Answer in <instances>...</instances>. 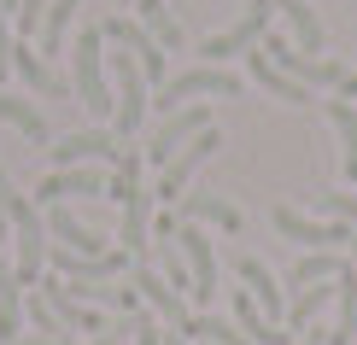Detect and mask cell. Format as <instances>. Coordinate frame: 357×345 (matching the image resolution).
<instances>
[{
    "instance_id": "6da1fadb",
    "label": "cell",
    "mask_w": 357,
    "mask_h": 345,
    "mask_svg": "<svg viewBox=\"0 0 357 345\" xmlns=\"http://www.w3.org/2000/svg\"><path fill=\"white\" fill-rule=\"evenodd\" d=\"M141 164H146V153L141 146H123V158L112 164V187H106V199H117L123 205V217H117V246L129 252V258H141L146 252V229H153V193L141 187Z\"/></svg>"
},
{
    "instance_id": "7a4b0ae2",
    "label": "cell",
    "mask_w": 357,
    "mask_h": 345,
    "mask_svg": "<svg viewBox=\"0 0 357 345\" xmlns=\"http://www.w3.org/2000/svg\"><path fill=\"white\" fill-rule=\"evenodd\" d=\"M106 29H100V18L82 24L77 47H70V88L82 94V112L88 117H112V77H106Z\"/></svg>"
},
{
    "instance_id": "3957f363",
    "label": "cell",
    "mask_w": 357,
    "mask_h": 345,
    "mask_svg": "<svg viewBox=\"0 0 357 345\" xmlns=\"http://www.w3.org/2000/svg\"><path fill=\"white\" fill-rule=\"evenodd\" d=\"M241 94H246V77H234L229 65H188V70H170V77L158 82L153 106L176 112V106H188V100H241Z\"/></svg>"
},
{
    "instance_id": "277c9868",
    "label": "cell",
    "mask_w": 357,
    "mask_h": 345,
    "mask_svg": "<svg viewBox=\"0 0 357 345\" xmlns=\"http://www.w3.org/2000/svg\"><path fill=\"white\" fill-rule=\"evenodd\" d=\"M176 252H182V263H188V298L199 310H211L217 298H222V263H217V240L199 229V222H176Z\"/></svg>"
},
{
    "instance_id": "5b68a950",
    "label": "cell",
    "mask_w": 357,
    "mask_h": 345,
    "mask_svg": "<svg viewBox=\"0 0 357 345\" xmlns=\"http://www.w3.org/2000/svg\"><path fill=\"white\" fill-rule=\"evenodd\" d=\"M146 106H153V82L141 77L135 53L112 59V135L117 141H135V129L146 123Z\"/></svg>"
},
{
    "instance_id": "8992f818",
    "label": "cell",
    "mask_w": 357,
    "mask_h": 345,
    "mask_svg": "<svg viewBox=\"0 0 357 345\" xmlns=\"http://www.w3.org/2000/svg\"><path fill=\"white\" fill-rule=\"evenodd\" d=\"M6 205H12V234H18V287H36V275H41V263H47V217H41V205L36 199H24V193H6Z\"/></svg>"
},
{
    "instance_id": "52a82bcc",
    "label": "cell",
    "mask_w": 357,
    "mask_h": 345,
    "mask_svg": "<svg viewBox=\"0 0 357 345\" xmlns=\"http://www.w3.org/2000/svg\"><path fill=\"white\" fill-rule=\"evenodd\" d=\"M270 18H275V0H252L229 29H217V36L199 41V59H205V65H229L234 53H252L264 41V29H270Z\"/></svg>"
},
{
    "instance_id": "ba28073f",
    "label": "cell",
    "mask_w": 357,
    "mask_h": 345,
    "mask_svg": "<svg viewBox=\"0 0 357 345\" xmlns=\"http://www.w3.org/2000/svg\"><path fill=\"white\" fill-rule=\"evenodd\" d=\"M275 222V234L281 240H293V246H305V252H334V246H351V222H334V217H305L299 205H275L270 211Z\"/></svg>"
},
{
    "instance_id": "9c48e42d",
    "label": "cell",
    "mask_w": 357,
    "mask_h": 345,
    "mask_svg": "<svg viewBox=\"0 0 357 345\" xmlns=\"http://www.w3.org/2000/svg\"><path fill=\"white\" fill-rule=\"evenodd\" d=\"M264 47V59H270L275 70H287L293 82H305V88H340L346 82V65L340 59H310V53H299L287 36H270V41H258Z\"/></svg>"
},
{
    "instance_id": "30bf717a",
    "label": "cell",
    "mask_w": 357,
    "mask_h": 345,
    "mask_svg": "<svg viewBox=\"0 0 357 345\" xmlns=\"http://www.w3.org/2000/svg\"><path fill=\"white\" fill-rule=\"evenodd\" d=\"M205 129H211V112H205V106H176V112H165V123L146 135L141 153H146V164H158V170H165V164L193 141V135H205Z\"/></svg>"
},
{
    "instance_id": "8fae6325",
    "label": "cell",
    "mask_w": 357,
    "mask_h": 345,
    "mask_svg": "<svg viewBox=\"0 0 357 345\" xmlns=\"http://www.w3.org/2000/svg\"><path fill=\"white\" fill-rule=\"evenodd\" d=\"M100 29H106V41H117V47H129V53H135L141 77L153 82V88L170 77V65H165V47H158V41L146 36V24L135 18V12H129V18H123V12H112V18H100Z\"/></svg>"
},
{
    "instance_id": "7c38bea8",
    "label": "cell",
    "mask_w": 357,
    "mask_h": 345,
    "mask_svg": "<svg viewBox=\"0 0 357 345\" xmlns=\"http://www.w3.org/2000/svg\"><path fill=\"white\" fill-rule=\"evenodd\" d=\"M112 176L100 170V164H70V170H47L36 182V205H65V199H106Z\"/></svg>"
},
{
    "instance_id": "4fadbf2b",
    "label": "cell",
    "mask_w": 357,
    "mask_h": 345,
    "mask_svg": "<svg viewBox=\"0 0 357 345\" xmlns=\"http://www.w3.org/2000/svg\"><path fill=\"white\" fill-rule=\"evenodd\" d=\"M217 146H222V135H217V123H211L205 135H193L182 153H176V158L165 164V176H158V187H153V193H158V199H170V205H176V193L188 199V182L205 170V164H211V153H217Z\"/></svg>"
},
{
    "instance_id": "5bb4252c",
    "label": "cell",
    "mask_w": 357,
    "mask_h": 345,
    "mask_svg": "<svg viewBox=\"0 0 357 345\" xmlns=\"http://www.w3.org/2000/svg\"><path fill=\"white\" fill-rule=\"evenodd\" d=\"M117 158H123V141H117L112 129H77L59 146H47L53 170H70V164H117Z\"/></svg>"
},
{
    "instance_id": "9a60e30c",
    "label": "cell",
    "mask_w": 357,
    "mask_h": 345,
    "mask_svg": "<svg viewBox=\"0 0 357 345\" xmlns=\"http://www.w3.org/2000/svg\"><path fill=\"white\" fill-rule=\"evenodd\" d=\"M41 298H47V310L59 316V328H65V334H112V328H106V316H100L94 305H82V298L70 293L59 275L47 281V287H41Z\"/></svg>"
},
{
    "instance_id": "2e32d148",
    "label": "cell",
    "mask_w": 357,
    "mask_h": 345,
    "mask_svg": "<svg viewBox=\"0 0 357 345\" xmlns=\"http://www.w3.org/2000/svg\"><path fill=\"white\" fill-rule=\"evenodd\" d=\"M129 281H135V287H141V298H146V305H153L158 316L176 328V334H182V328H188V316H193V310H188V298L176 293V287H170L165 275H158L153 263H135V269H129Z\"/></svg>"
},
{
    "instance_id": "e0dca14e",
    "label": "cell",
    "mask_w": 357,
    "mask_h": 345,
    "mask_svg": "<svg viewBox=\"0 0 357 345\" xmlns=\"http://www.w3.org/2000/svg\"><path fill=\"white\" fill-rule=\"evenodd\" d=\"M246 77L264 88L270 100H281V106H317V88H305V82H293L287 70H275L270 59H264V47H252L246 53Z\"/></svg>"
},
{
    "instance_id": "ac0fdd59",
    "label": "cell",
    "mask_w": 357,
    "mask_h": 345,
    "mask_svg": "<svg viewBox=\"0 0 357 345\" xmlns=\"http://www.w3.org/2000/svg\"><path fill=\"white\" fill-rule=\"evenodd\" d=\"M176 222H211V229H222V234H241L246 229V217H241V205L234 199H222V193H188L182 205H176Z\"/></svg>"
},
{
    "instance_id": "d6986e66",
    "label": "cell",
    "mask_w": 357,
    "mask_h": 345,
    "mask_svg": "<svg viewBox=\"0 0 357 345\" xmlns=\"http://www.w3.org/2000/svg\"><path fill=\"white\" fill-rule=\"evenodd\" d=\"M234 275L246 281V293L258 298V310H264L270 322H287V293L275 287V275H270V263H264V258H252V252H241V258H234Z\"/></svg>"
},
{
    "instance_id": "ffe728a7",
    "label": "cell",
    "mask_w": 357,
    "mask_h": 345,
    "mask_svg": "<svg viewBox=\"0 0 357 345\" xmlns=\"http://www.w3.org/2000/svg\"><path fill=\"white\" fill-rule=\"evenodd\" d=\"M275 18L293 29V47H299V53H310V59L328 53V29H322V18H317L310 0H275Z\"/></svg>"
},
{
    "instance_id": "44dd1931",
    "label": "cell",
    "mask_w": 357,
    "mask_h": 345,
    "mask_svg": "<svg viewBox=\"0 0 357 345\" xmlns=\"http://www.w3.org/2000/svg\"><path fill=\"white\" fill-rule=\"evenodd\" d=\"M12 70H24V82L36 88V94H47V100H65V94H70V82L36 53V41H18V36H12Z\"/></svg>"
},
{
    "instance_id": "7402d4cb",
    "label": "cell",
    "mask_w": 357,
    "mask_h": 345,
    "mask_svg": "<svg viewBox=\"0 0 357 345\" xmlns=\"http://www.w3.org/2000/svg\"><path fill=\"white\" fill-rule=\"evenodd\" d=\"M47 234H59L53 246L82 252V258H100V252H112V246H106V234H94L88 222H77V217L65 211V205H53V211H47Z\"/></svg>"
},
{
    "instance_id": "603a6c76",
    "label": "cell",
    "mask_w": 357,
    "mask_h": 345,
    "mask_svg": "<svg viewBox=\"0 0 357 345\" xmlns=\"http://www.w3.org/2000/svg\"><path fill=\"white\" fill-rule=\"evenodd\" d=\"M0 123H12V129H18L29 146H47V117L36 112V100L6 94V88H0Z\"/></svg>"
},
{
    "instance_id": "cb8c5ba5",
    "label": "cell",
    "mask_w": 357,
    "mask_h": 345,
    "mask_svg": "<svg viewBox=\"0 0 357 345\" xmlns=\"http://www.w3.org/2000/svg\"><path fill=\"white\" fill-rule=\"evenodd\" d=\"M328 123L340 135V170H346V182H357V106L351 100H328Z\"/></svg>"
},
{
    "instance_id": "d4e9b609",
    "label": "cell",
    "mask_w": 357,
    "mask_h": 345,
    "mask_svg": "<svg viewBox=\"0 0 357 345\" xmlns=\"http://www.w3.org/2000/svg\"><path fill=\"white\" fill-rule=\"evenodd\" d=\"M24 287L18 275H0V345H18L24 339Z\"/></svg>"
},
{
    "instance_id": "484cf974",
    "label": "cell",
    "mask_w": 357,
    "mask_h": 345,
    "mask_svg": "<svg viewBox=\"0 0 357 345\" xmlns=\"http://www.w3.org/2000/svg\"><path fill=\"white\" fill-rule=\"evenodd\" d=\"M77 12H82V0H53L47 6V18H41V59L65 53V36H70V24H77Z\"/></svg>"
},
{
    "instance_id": "4316f807",
    "label": "cell",
    "mask_w": 357,
    "mask_h": 345,
    "mask_svg": "<svg viewBox=\"0 0 357 345\" xmlns=\"http://www.w3.org/2000/svg\"><path fill=\"white\" fill-rule=\"evenodd\" d=\"M182 334H188V339H205V345H252V339L241 334V328H234V316L222 322V316H211V310H193Z\"/></svg>"
},
{
    "instance_id": "83f0119b",
    "label": "cell",
    "mask_w": 357,
    "mask_h": 345,
    "mask_svg": "<svg viewBox=\"0 0 357 345\" xmlns=\"http://www.w3.org/2000/svg\"><path fill=\"white\" fill-rule=\"evenodd\" d=\"M340 263H346L340 252H310V258H299V263L287 269V281H293V287H310V281H334V275H340Z\"/></svg>"
},
{
    "instance_id": "f1b7e54d",
    "label": "cell",
    "mask_w": 357,
    "mask_h": 345,
    "mask_svg": "<svg viewBox=\"0 0 357 345\" xmlns=\"http://www.w3.org/2000/svg\"><path fill=\"white\" fill-rule=\"evenodd\" d=\"M47 6H53V0H24V6L12 12V36H18V41H36V36H41V18H47Z\"/></svg>"
},
{
    "instance_id": "f546056e",
    "label": "cell",
    "mask_w": 357,
    "mask_h": 345,
    "mask_svg": "<svg viewBox=\"0 0 357 345\" xmlns=\"http://www.w3.org/2000/svg\"><path fill=\"white\" fill-rule=\"evenodd\" d=\"M24 316H29V328H36V334L41 339H65V328H59V316H53V310H47V298H24Z\"/></svg>"
},
{
    "instance_id": "4dcf8cb0",
    "label": "cell",
    "mask_w": 357,
    "mask_h": 345,
    "mask_svg": "<svg viewBox=\"0 0 357 345\" xmlns=\"http://www.w3.org/2000/svg\"><path fill=\"white\" fill-rule=\"evenodd\" d=\"M317 211L334 222H357V193H317Z\"/></svg>"
},
{
    "instance_id": "1f68e13d",
    "label": "cell",
    "mask_w": 357,
    "mask_h": 345,
    "mask_svg": "<svg viewBox=\"0 0 357 345\" xmlns=\"http://www.w3.org/2000/svg\"><path fill=\"white\" fill-rule=\"evenodd\" d=\"M12 70V24H6V12H0V77Z\"/></svg>"
},
{
    "instance_id": "d6a6232c",
    "label": "cell",
    "mask_w": 357,
    "mask_h": 345,
    "mask_svg": "<svg viewBox=\"0 0 357 345\" xmlns=\"http://www.w3.org/2000/svg\"><path fill=\"white\" fill-rule=\"evenodd\" d=\"M334 94H340V100H351V106H357V70H346V82H340Z\"/></svg>"
},
{
    "instance_id": "836d02e7",
    "label": "cell",
    "mask_w": 357,
    "mask_h": 345,
    "mask_svg": "<svg viewBox=\"0 0 357 345\" xmlns=\"http://www.w3.org/2000/svg\"><path fill=\"white\" fill-rule=\"evenodd\" d=\"M18 345H70V339H41V334H24Z\"/></svg>"
},
{
    "instance_id": "e575fe53",
    "label": "cell",
    "mask_w": 357,
    "mask_h": 345,
    "mask_svg": "<svg viewBox=\"0 0 357 345\" xmlns=\"http://www.w3.org/2000/svg\"><path fill=\"white\" fill-rule=\"evenodd\" d=\"M129 334V328H123ZM123 334H94V345H123Z\"/></svg>"
},
{
    "instance_id": "d590c367",
    "label": "cell",
    "mask_w": 357,
    "mask_h": 345,
    "mask_svg": "<svg viewBox=\"0 0 357 345\" xmlns=\"http://www.w3.org/2000/svg\"><path fill=\"white\" fill-rule=\"evenodd\" d=\"M293 345H328V339H322V334H299V339H293Z\"/></svg>"
},
{
    "instance_id": "8d00e7d4",
    "label": "cell",
    "mask_w": 357,
    "mask_h": 345,
    "mask_svg": "<svg viewBox=\"0 0 357 345\" xmlns=\"http://www.w3.org/2000/svg\"><path fill=\"white\" fill-rule=\"evenodd\" d=\"M165 345H193V339L188 334H165Z\"/></svg>"
},
{
    "instance_id": "74e56055",
    "label": "cell",
    "mask_w": 357,
    "mask_h": 345,
    "mask_svg": "<svg viewBox=\"0 0 357 345\" xmlns=\"http://www.w3.org/2000/svg\"><path fill=\"white\" fill-rule=\"evenodd\" d=\"M18 6H24V0H0V12H18Z\"/></svg>"
},
{
    "instance_id": "f35d334b",
    "label": "cell",
    "mask_w": 357,
    "mask_h": 345,
    "mask_svg": "<svg viewBox=\"0 0 357 345\" xmlns=\"http://www.w3.org/2000/svg\"><path fill=\"white\" fill-rule=\"evenodd\" d=\"M0 275H12V269H6V258H0Z\"/></svg>"
},
{
    "instance_id": "ab89813d",
    "label": "cell",
    "mask_w": 357,
    "mask_h": 345,
    "mask_svg": "<svg viewBox=\"0 0 357 345\" xmlns=\"http://www.w3.org/2000/svg\"><path fill=\"white\" fill-rule=\"evenodd\" d=\"M351 345H357V339H351Z\"/></svg>"
}]
</instances>
